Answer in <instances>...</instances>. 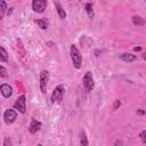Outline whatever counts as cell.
Listing matches in <instances>:
<instances>
[{
	"mask_svg": "<svg viewBox=\"0 0 146 146\" xmlns=\"http://www.w3.org/2000/svg\"><path fill=\"white\" fill-rule=\"evenodd\" d=\"M17 117V113L14 110H6L3 113V120L7 124H11Z\"/></svg>",
	"mask_w": 146,
	"mask_h": 146,
	"instance_id": "cell-7",
	"label": "cell"
},
{
	"mask_svg": "<svg viewBox=\"0 0 146 146\" xmlns=\"http://www.w3.org/2000/svg\"><path fill=\"white\" fill-rule=\"evenodd\" d=\"M48 81H49V72L47 70L41 71V73H40V89L43 94L47 91Z\"/></svg>",
	"mask_w": 146,
	"mask_h": 146,
	"instance_id": "cell-6",
	"label": "cell"
},
{
	"mask_svg": "<svg viewBox=\"0 0 146 146\" xmlns=\"http://www.w3.org/2000/svg\"><path fill=\"white\" fill-rule=\"evenodd\" d=\"M0 91L5 98H10L13 95V88L7 83H3L0 86Z\"/></svg>",
	"mask_w": 146,
	"mask_h": 146,
	"instance_id": "cell-8",
	"label": "cell"
},
{
	"mask_svg": "<svg viewBox=\"0 0 146 146\" xmlns=\"http://www.w3.org/2000/svg\"><path fill=\"white\" fill-rule=\"evenodd\" d=\"M120 59L123 60V62L130 63V62H135L137 59V56L136 55H132V54H122L120 56Z\"/></svg>",
	"mask_w": 146,
	"mask_h": 146,
	"instance_id": "cell-11",
	"label": "cell"
},
{
	"mask_svg": "<svg viewBox=\"0 0 146 146\" xmlns=\"http://www.w3.org/2000/svg\"><path fill=\"white\" fill-rule=\"evenodd\" d=\"M132 23L137 26H143V25H145V19L140 16H133L132 17Z\"/></svg>",
	"mask_w": 146,
	"mask_h": 146,
	"instance_id": "cell-14",
	"label": "cell"
},
{
	"mask_svg": "<svg viewBox=\"0 0 146 146\" xmlns=\"http://www.w3.org/2000/svg\"><path fill=\"white\" fill-rule=\"evenodd\" d=\"M0 62L1 63H7L8 62V52L1 46H0Z\"/></svg>",
	"mask_w": 146,
	"mask_h": 146,
	"instance_id": "cell-13",
	"label": "cell"
},
{
	"mask_svg": "<svg viewBox=\"0 0 146 146\" xmlns=\"http://www.w3.org/2000/svg\"><path fill=\"white\" fill-rule=\"evenodd\" d=\"M55 7H56V10H57V14H58L59 18H62V19L66 18V11H65V10H64V8L60 6V3L55 2Z\"/></svg>",
	"mask_w": 146,
	"mask_h": 146,
	"instance_id": "cell-12",
	"label": "cell"
},
{
	"mask_svg": "<svg viewBox=\"0 0 146 146\" xmlns=\"http://www.w3.org/2000/svg\"><path fill=\"white\" fill-rule=\"evenodd\" d=\"M70 54H71V58H72L74 67L75 68H80L82 66V56H81V52H80V50L78 49V47L75 44L71 46Z\"/></svg>",
	"mask_w": 146,
	"mask_h": 146,
	"instance_id": "cell-1",
	"label": "cell"
},
{
	"mask_svg": "<svg viewBox=\"0 0 146 146\" xmlns=\"http://www.w3.org/2000/svg\"><path fill=\"white\" fill-rule=\"evenodd\" d=\"M34 23L42 30H47L49 27V21L47 18H40V19H35Z\"/></svg>",
	"mask_w": 146,
	"mask_h": 146,
	"instance_id": "cell-10",
	"label": "cell"
},
{
	"mask_svg": "<svg viewBox=\"0 0 146 146\" xmlns=\"http://www.w3.org/2000/svg\"><path fill=\"white\" fill-rule=\"evenodd\" d=\"M6 10H7V2L3 0H0V19L3 18Z\"/></svg>",
	"mask_w": 146,
	"mask_h": 146,
	"instance_id": "cell-16",
	"label": "cell"
},
{
	"mask_svg": "<svg viewBox=\"0 0 146 146\" xmlns=\"http://www.w3.org/2000/svg\"><path fill=\"white\" fill-rule=\"evenodd\" d=\"M133 50H135V51H140V50H141V47H135Z\"/></svg>",
	"mask_w": 146,
	"mask_h": 146,
	"instance_id": "cell-24",
	"label": "cell"
},
{
	"mask_svg": "<svg viewBox=\"0 0 146 146\" xmlns=\"http://www.w3.org/2000/svg\"><path fill=\"white\" fill-rule=\"evenodd\" d=\"M121 106V102L119 100V99H116V100H114V105H113V110H117L119 107Z\"/></svg>",
	"mask_w": 146,
	"mask_h": 146,
	"instance_id": "cell-20",
	"label": "cell"
},
{
	"mask_svg": "<svg viewBox=\"0 0 146 146\" xmlns=\"http://www.w3.org/2000/svg\"><path fill=\"white\" fill-rule=\"evenodd\" d=\"M3 146H13L11 145V139L9 137H6L3 140Z\"/></svg>",
	"mask_w": 146,
	"mask_h": 146,
	"instance_id": "cell-19",
	"label": "cell"
},
{
	"mask_svg": "<svg viewBox=\"0 0 146 146\" xmlns=\"http://www.w3.org/2000/svg\"><path fill=\"white\" fill-rule=\"evenodd\" d=\"M41 128V122L40 121H36L35 119H32L30 125H29V131L31 133H35L36 131H39Z\"/></svg>",
	"mask_w": 146,
	"mask_h": 146,
	"instance_id": "cell-9",
	"label": "cell"
},
{
	"mask_svg": "<svg viewBox=\"0 0 146 146\" xmlns=\"http://www.w3.org/2000/svg\"><path fill=\"white\" fill-rule=\"evenodd\" d=\"M84 8H86V11H87L88 16H89L90 18H92V17H94V9H92V5H91L90 2H87V3H86V6H84Z\"/></svg>",
	"mask_w": 146,
	"mask_h": 146,
	"instance_id": "cell-17",
	"label": "cell"
},
{
	"mask_svg": "<svg viewBox=\"0 0 146 146\" xmlns=\"http://www.w3.org/2000/svg\"><path fill=\"white\" fill-rule=\"evenodd\" d=\"M14 108L18 110L23 114L26 112V97H25V95H21L16 99V102L14 103Z\"/></svg>",
	"mask_w": 146,
	"mask_h": 146,
	"instance_id": "cell-4",
	"label": "cell"
},
{
	"mask_svg": "<svg viewBox=\"0 0 146 146\" xmlns=\"http://www.w3.org/2000/svg\"><path fill=\"white\" fill-rule=\"evenodd\" d=\"M7 76H8L7 70L3 66H0V78H7Z\"/></svg>",
	"mask_w": 146,
	"mask_h": 146,
	"instance_id": "cell-18",
	"label": "cell"
},
{
	"mask_svg": "<svg viewBox=\"0 0 146 146\" xmlns=\"http://www.w3.org/2000/svg\"><path fill=\"white\" fill-rule=\"evenodd\" d=\"M115 146H122V143H121V140H116V143H115Z\"/></svg>",
	"mask_w": 146,
	"mask_h": 146,
	"instance_id": "cell-23",
	"label": "cell"
},
{
	"mask_svg": "<svg viewBox=\"0 0 146 146\" xmlns=\"http://www.w3.org/2000/svg\"><path fill=\"white\" fill-rule=\"evenodd\" d=\"M82 82H83V87L87 91H91L95 87V81H94V76H92V73L91 72H86L83 79H82Z\"/></svg>",
	"mask_w": 146,
	"mask_h": 146,
	"instance_id": "cell-3",
	"label": "cell"
},
{
	"mask_svg": "<svg viewBox=\"0 0 146 146\" xmlns=\"http://www.w3.org/2000/svg\"><path fill=\"white\" fill-rule=\"evenodd\" d=\"M47 5L48 2L46 0H33L32 1V9L35 11V13H43L47 8Z\"/></svg>",
	"mask_w": 146,
	"mask_h": 146,
	"instance_id": "cell-5",
	"label": "cell"
},
{
	"mask_svg": "<svg viewBox=\"0 0 146 146\" xmlns=\"http://www.w3.org/2000/svg\"><path fill=\"white\" fill-rule=\"evenodd\" d=\"M137 114H139V115H144V114H145V111H144V110H138V111H137Z\"/></svg>",
	"mask_w": 146,
	"mask_h": 146,
	"instance_id": "cell-22",
	"label": "cell"
},
{
	"mask_svg": "<svg viewBox=\"0 0 146 146\" xmlns=\"http://www.w3.org/2000/svg\"><path fill=\"white\" fill-rule=\"evenodd\" d=\"M64 92H65L64 86H63V84L57 86V87L55 88V90L52 91V94H51V97H50L51 103H52V104H55V103H60L62 99H63V97H64Z\"/></svg>",
	"mask_w": 146,
	"mask_h": 146,
	"instance_id": "cell-2",
	"label": "cell"
},
{
	"mask_svg": "<svg viewBox=\"0 0 146 146\" xmlns=\"http://www.w3.org/2000/svg\"><path fill=\"white\" fill-rule=\"evenodd\" d=\"M145 133H146V131H145V130H143V131L140 132V138H141L143 143H145V141H146V139H145Z\"/></svg>",
	"mask_w": 146,
	"mask_h": 146,
	"instance_id": "cell-21",
	"label": "cell"
},
{
	"mask_svg": "<svg viewBox=\"0 0 146 146\" xmlns=\"http://www.w3.org/2000/svg\"><path fill=\"white\" fill-rule=\"evenodd\" d=\"M36 146H42V145H41V144H39V145H36Z\"/></svg>",
	"mask_w": 146,
	"mask_h": 146,
	"instance_id": "cell-25",
	"label": "cell"
},
{
	"mask_svg": "<svg viewBox=\"0 0 146 146\" xmlns=\"http://www.w3.org/2000/svg\"><path fill=\"white\" fill-rule=\"evenodd\" d=\"M89 143H88V138H87V135L84 131H81L80 132V146H88Z\"/></svg>",
	"mask_w": 146,
	"mask_h": 146,
	"instance_id": "cell-15",
	"label": "cell"
}]
</instances>
